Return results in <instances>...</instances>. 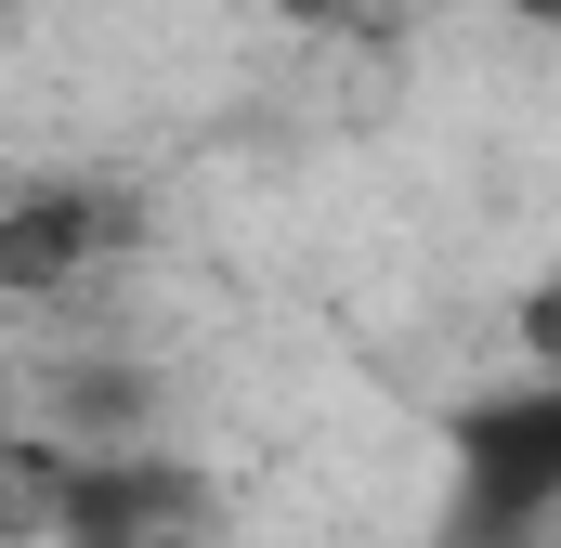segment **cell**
Wrapping results in <instances>:
<instances>
[{
	"label": "cell",
	"instance_id": "cell-1",
	"mask_svg": "<svg viewBox=\"0 0 561 548\" xmlns=\"http://www.w3.org/2000/svg\"><path fill=\"white\" fill-rule=\"evenodd\" d=\"M561 523V366H523L510 392L457 418V536L536 548Z\"/></svg>",
	"mask_w": 561,
	"mask_h": 548
},
{
	"label": "cell",
	"instance_id": "cell-2",
	"mask_svg": "<svg viewBox=\"0 0 561 548\" xmlns=\"http://www.w3.org/2000/svg\"><path fill=\"white\" fill-rule=\"evenodd\" d=\"M275 13H340V0H275Z\"/></svg>",
	"mask_w": 561,
	"mask_h": 548
}]
</instances>
